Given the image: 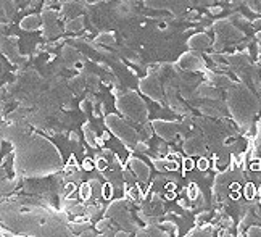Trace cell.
Masks as SVG:
<instances>
[{
    "mask_svg": "<svg viewBox=\"0 0 261 237\" xmlns=\"http://www.w3.org/2000/svg\"><path fill=\"white\" fill-rule=\"evenodd\" d=\"M192 166H194V163H192V160H187V162H186V168H189V170H191V168H192Z\"/></svg>",
    "mask_w": 261,
    "mask_h": 237,
    "instance_id": "3",
    "label": "cell"
},
{
    "mask_svg": "<svg viewBox=\"0 0 261 237\" xmlns=\"http://www.w3.org/2000/svg\"><path fill=\"white\" fill-rule=\"evenodd\" d=\"M81 195H82L84 198H87V197L90 195V187H89V185H86V184L82 185V187H81Z\"/></svg>",
    "mask_w": 261,
    "mask_h": 237,
    "instance_id": "1",
    "label": "cell"
},
{
    "mask_svg": "<svg viewBox=\"0 0 261 237\" xmlns=\"http://www.w3.org/2000/svg\"><path fill=\"white\" fill-rule=\"evenodd\" d=\"M206 162H205V160H200V162H198V168L200 170H206Z\"/></svg>",
    "mask_w": 261,
    "mask_h": 237,
    "instance_id": "2",
    "label": "cell"
},
{
    "mask_svg": "<svg viewBox=\"0 0 261 237\" xmlns=\"http://www.w3.org/2000/svg\"><path fill=\"white\" fill-rule=\"evenodd\" d=\"M84 168L90 170V168H92V165H90V162H84Z\"/></svg>",
    "mask_w": 261,
    "mask_h": 237,
    "instance_id": "4",
    "label": "cell"
}]
</instances>
